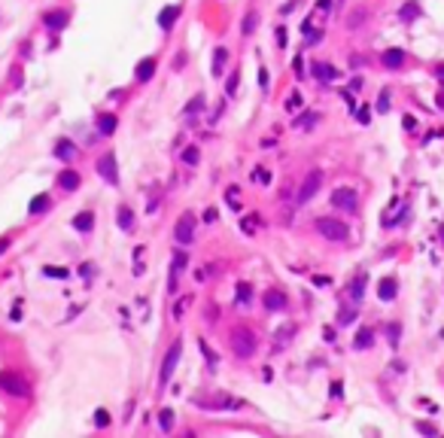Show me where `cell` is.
Segmentation results:
<instances>
[{"instance_id": "cell-49", "label": "cell", "mask_w": 444, "mask_h": 438, "mask_svg": "<svg viewBox=\"0 0 444 438\" xmlns=\"http://www.w3.org/2000/svg\"><path fill=\"white\" fill-rule=\"evenodd\" d=\"M314 283H317V286H329L332 280H329V277H323V274H317V277H314Z\"/></svg>"}, {"instance_id": "cell-19", "label": "cell", "mask_w": 444, "mask_h": 438, "mask_svg": "<svg viewBox=\"0 0 444 438\" xmlns=\"http://www.w3.org/2000/svg\"><path fill=\"white\" fill-rule=\"evenodd\" d=\"M177 15H180V6H164V9H161V15H158V24H161V30H170Z\"/></svg>"}, {"instance_id": "cell-50", "label": "cell", "mask_w": 444, "mask_h": 438, "mask_svg": "<svg viewBox=\"0 0 444 438\" xmlns=\"http://www.w3.org/2000/svg\"><path fill=\"white\" fill-rule=\"evenodd\" d=\"M259 82H262V88H268V70H262V73H259Z\"/></svg>"}, {"instance_id": "cell-29", "label": "cell", "mask_w": 444, "mask_h": 438, "mask_svg": "<svg viewBox=\"0 0 444 438\" xmlns=\"http://www.w3.org/2000/svg\"><path fill=\"white\" fill-rule=\"evenodd\" d=\"M198 347H201V353H204V356H207V362H210V368H216V365H219V356H216V353H213V347H210V344H207V341H204V338H201V341H198Z\"/></svg>"}, {"instance_id": "cell-39", "label": "cell", "mask_w": 444, "mask_h": 438, "mask_svg": "<svg viewBox=\"0 0 444 438\" xmlns=\"http://www.w3.org/2000/svg\"><path fill=\"white\" fill-rule=\"evenodd\" d=\"M417 432H426V435H438V429H435L432 423H423V420L417 423Z\"/></svg>"}, {"instance_id": "cell-6", "label": "cell", "mask_w": 444, "mask_h": 438, "mask_svg": "<svg viewBox=\"0 0 444 438\" xmlns=\"http://www.w3.org/2000/svg\"><path fill=\"white\" fill-rule=\"evenodd\" d=\"M332 204H335L338 210L356 213V207H359V195H356V189H347V186H341V189H335V195H332Z\"/></svg>"}, {"instance_id": "cell-9", "label": "cell", "mask_w": 444, "mask_h": 438, "mask_svg": "<svg viewBox=\"0 0 444 438\" xmlns=\"http://www.w3.org/2000/svg\"><path fill=\"white\" fill-rule=\"evenodd\" d=\"M67 21H70V12H67V9H52V12L43 15V24H46L49 30H61Z\"/></svg>"}, {"instance_id": "cell-13", "label": "cell", "mask_w": 444, "mask_h": 438, "mask_svg": "<svg viewBox=\"0 0 444 438\" xmlns=\"http://www.w3.org/2000/svg\"><path fill=\"white\" fill-rule=\"evenodd\" d=\"M58 189L76 192V189H79V174H76V171H61V174H58Z\"/></svg>"}, {"instance_id": "cell-31", "label": "cell", "mask_w": 444, "mask_h": 438, "mask_svg": "<svg viewBox=\"0 0 444 438\" xmlns=\"http://www.w3.org/2000/svg\"><path fill=\"white\" fill-rule=\"evenodd\" d=\"M198 110H204V94H195V97L186 104V116H195Z\"/></svg>"}, {"instance_id": "cell-2", "label": "cell", "mask_w": 444, "mask_h": 438, "mask_svg": "<svg viewBox=\"0 0 444 438\" xmlns=\"http://www.w3.org/2000/svg\"><path fill=\"white\" fill-rule=\"evenodd\" d=\"M317 231L326 241H335V244L350 241V225L344 219H335V216H317Z\"/></svg>"}, {"instance_id": "cell-47", "label": "cell", "mask_w": 444, "mask_h": 438, "mask_svg": "<svg viewBox=\"0 0 444 438\" xmlns=\"http://www.w3.org/2000/svg\"><path fill=\"white\" fill-rule=\"evenodd\" d=\"M46 274L49 277H67V271H61V268H46Z\"/></svg>"}, {"instance_id": "cell-51", "label": "cell", "mask_w": 444, "mask_h": 438, "mask_svg": "<svg viewBox=\"0 0 444 438\" xmlns=\"http://www.w3.org/2000/svg\"><path fill=\"white\" fill-rule=\"evenodd\" d=\"M368 119H371V113H368V110H359V122H362V125H365V122H368Z\"/></svg>"}, {"instance_id": "cell-17", "label": "cell", "mask_w": 444, "mask_h": 438, "mask_svg": "<svg viewBox=\"0 0 444 438\" xmlns=\"http://www.w3.org/2000/svg\"><path fill=\"white\" fill-rule=\"evenodd\" d=\"M137 82H149L152 79V73H155V58H143L140 64H137Z\"/></svg>"}, {"instance_id": "cell-22", "label": "cell", "mask_w": 444, "mask_h": 438, "mask_svg": "<svg viewBox=\"0 0 444 438\" xmlns=\"http://www.w3.org/2000/svg\"><path fill=\"white\" fill-rule=\"evenodd\" d=\"M371 344H374V329H368V326H365V329H359V332H356V344H353V347H356V350H368Z\"/></svg>"}, {"instance_id": "cell-24", "label": "cell", "mask_w": 444, "mask_h": 438, "mask_svg": "<svg viewBox=\"0 0 444 438\" xmlns=\"http://www.w3.org/2000/svg\"><path fill=\"white\" fill-rule=\"evenodd\" d=\"M55 155H58L61 161H70V158L76 155V149H73L70 140H58V143H55Z\"/></svg>"}, {"instance_id": "cell-56", "label": "cell", "mask_w": 444, "mask_h": 438, "mask_svg": "<svg viewBox=\"0 0 444 438\" xmlns=\"http://www.w3.org/2000/svg\"><path fill=\"white\" fill-rule=\"evenodd\" d=\"M338 3H341V0H338Z\"/></svg>"}, {"instance_id": "cell-34", "label": "cell", "mask_w": 444, "mask_h": 438, "mask_svg": "<svg viewBox=\"0 0 444 438\" xmlns=\"http://www.w3.org/2000/svg\"><path fill=\"white\" fill-rule=\"evenodd\" d=\"M198 158H201V152H198V146H189V149L183 152V161H186V164H198Z\"/></svg>"}, {"instance_id": "cell-27", "label": "cell", "mask_w": 444, "mask_h": 438, "mask_svg": "<svg viewBox=\"0 0 444 438\" xmlns=\"http://www.w3.org/2000/svg\"><path fill=\"white\" fill-rule=\"evenodd\" d=\"M317 122H320V113H304V116H298L292 125H295V128H314Z\"/></svg>"}, {"instance_id": "cell-53", "label": "cell", "mask_w": 444, "mask_h": 438, "mask_svg": "<svg viewBox=\"0 0 444 438\" xmlns=\"http://www.w3.org/2000/svg\"><path fill=\"white\" fill-rule=\"evenodd\" d=\"M435 73H438V79H444V64L438 67V70H435Z\"/></svg>"}, {"instance_id": "cell-26", "label": "cell", "mask_w": 444, "mask_h": 438, "mask_svg": "<svg viewBox=\"0 0 444 438\" xmlns=\"http://www.w3.org/2000/svg\"><path fill=\"white\" fill-rule=\"evenodd\" d=\"M49 204H52V201H49V195H37V198L30 201V207H27V213H30V216H37V213H43V210H49Z\"/></svg>"}, {"instance_id": "cell-35", "label": "cell", "mask_w": 444, "mask_h": 438, "mask_svg": "<svg viewBox=\"0 0 444 438\" xmlns=\"http://www.w3.org/2000/svg\"><path fill=\"white\" fill-rule=\"evenodd\" d=\"M107 423H110V414H107L104 408H97V411H94V426H97V429H104Z\"/></svg>"}, {"instance_id": "cell-10", "label": "cell", "mask_w": 444, "mask_h": 438, "mask_svg": "<svg viewBox=\"0 0 444 438\" xmlns=\"http://www.w3.org/2000/svg\"><path fill=\"white\" fill-rule=\"evenodd\" d=\"M311 70H314V76H317L320 82H335V79L341 76V73H338L332 64H326V61H314V64H311Z\"/></svg>"}, {"instance_id": "cell-40", "label": "cell", "mask_w": 444, "mask_h": 438, "mask_svg": "<svg viewBox=\"0 0 444 438\" xmlns=\"http://www.w3.org/2000/svg\"><path fill=\"white\" fill-rule=\"evenodd\" d=\"M256 30V15H247L244 18V33H253Z\"/></svg>"}, {"instance_id": "cell-11", "label": "cell", "mask_w": 444, "mask_h": 438, "mask_svg": "<svg viewBox=\"0 0 444 438\" xmlns=\"http://www.w3.org/2000/svg\"><path fill=\"white\" fill-rule=\"evenodd\" d=\"M265 308L274 314V311H286V295L280 289H268L265 292Z\"/></svg>"}, {"instance_id": "cell-38", "label": "cell", "mask_w": 444, "mask_h": 438, "mask_svg": "<svg viewBox=\"0 0 444 438\" xmlns=\"http://www.w3.org/2000/svg\"><path fill=\"white\" fill-rule=\"evenodd\" d=\"M387 110H390V91H384L378 100V113H387Z\"/></svg>"}, {"instance_id": "cell-42", "label": "cell", "mask_w": 444, "mask_h": 438, "mask_svg": "<svg viewBox=\"0 0 444 438\" xmlns=\"http://www.w3.org/2000/svg\"><path fill=\"white\" fill-rule=\"evenodd\" d=\"M332 6H335V0H317V9H320V12H329Z\"/></svg>"}, {"instance_id": "cell-18", "label": "cell", "mask_w": 444, "mask_h": 438, "mask_svg": "<svg viewBox=\"0 0 444 438\" xmlns=\"http://www.w3.org/2000/svg\"><path fill=\"white\" fill-rule=\"evenodd\" d=\"M116 122H119V119H116L113 113H100V116H97V131H100L104 137H110V134L116 131Z\"/></svg>"}, {"instance_id": "cell-43", "label": "cell", "mask_w": 444, "mask_h": 438, "mask_svg": "<svg viewBox=\"0 0 444 438\" xmlns=\"http://www.w3.org/2000/svg\"><path fill=\"white\" fill-rule=\"evenodd\" d=\"M274 37H277V43H280V49H283V46H286V30H283V27H277V30H274Z\"/></svg>"}, {"instance_id": "cell-46", "label": "cell", "mask_w": 444, "mask_h": 438, "mask_svg": "<svg viewBox=\"0 0 444 438\" xmlns=\"http://www.w3.org/2000/svg\"><path fill=\"white\" fill-rule=\"evenodd\" d=\"M204 222H207V225H210V222H216V210H213V207H210V210H204Z\"/></svg>"}, {"instance_id": "cell-28", "label": "cell", "mask_w": 444, "mask_h": 438, "mask_svg": "<svg viewBox=\"0 0 444 438\" xmlns=\"http://www.w3.org/2000/svg\"><path fill=\"white\" fill-rule=\"evenodd\" d=\"M158 426H161L164 432L174 429V411H170V408H161V411H158Z\"/></svg>"}, {"instance_id": "cell-15", "label": "cell", "mask_w": 444, "mask_h": 438, "mask_svg": "<svg viewBox=\"0 0 444 438\" xmlns=\"http://www.w3.org/2000/svg\"><path fill=\"white\" fill-rule=\"evenodd\" d=\"M73 228H76V231H82V234H88V231L94 228V213H91V210H82V213H76V219H73Z\"/></svg>"}, {"instance_id": "cell-52", "label": "cell", "mask_w": 444, "mask_h": 438, "mask_svg": "<svg viewBox=\"0 0 444 438\" xmlns=\"http://www.w3.org/2000/svg\"><path fill=\"white\" fill-rule=\"evenodd\" d=\"M6 250H9V238H0V256H3Z\"/></svg>"}, {"instance_id": "cell-30", "label": "cell", "mask_w": 444, "mask_h": 438, "mask_svg": "<svg viewBox=\"0 0 444 438\" xmlns=\"http://www.w3.org/2000/svg\"><path fill=\"white\" fill-rule=\"evenodd\" d=\"M237 301L241 305H250L253 301V286L250 283H237Z\"/></svg>"}, {"instance_id": "cell-4", "label": "cell", "mask_w": 444, "mask_h": 438, "mask_svg": "<svg viewBox=\"0 0 444 438\" xmlns=\"http://www.w3.org/2000/svg\"><path fill=\"white\" fill-rule=\"evenodd\" d=\"M0 390L12 399H27V381L21 375H12V372H3L0 375Z\"/></svg>"}, {"instance_id": "cell-5", "label": "cell", "mask_w": 444, "mask_h": 438, "mask_svg": "<svg viewBox=\"0 0 444 438\" xmlns=\"http://www.w3.org/2000/svg\"><path fill=\"white\" fill-rule=\"evenodd\" d=\"M195 213H183L180 219H177V225H174V238H177V244H183V247H189L192 244V238H195Z\"/></svg>"}, {"instance_id": "cell-37", "label": "cell", "mask_w": 444, "mask_h": 438, "mask_svg": "<svg viewBox=\"0 0 444 438\" xmlns=\"http://www.w3.org/2000/svg\"><path fill=\"white\" fill-rule=\"evenodd\" d=\"M298 107H301V94H298V91H292V94H289V100H286V110H298Z\"/></svg>"}, {"instance_id": "cell-12", "label": "cell", "mask_w": 444, "mask_h": 438, "mask_svg": "<svg viewBox=\"0 0 444 438\" xmlns=\"http://www.w3.org/2000/svg\"><path fill=\"white\" fill-rule=\"evenodd\" d=\"M381 61H384V67H390V70H399V67L405 64V52H402V49H387V52L381 55Z\"/></svg>"}, {"instance_id": "cell-20", "label": "cell", "mask_w": 444, "mask_h": 438, "mask_svg": "<svg viewBox=\"0 0 444 438\" xmlns=\"http://www.w3.org/2000/svg\"><path fill=\"white\" fill-rule=\"evenodd\" d=\"M225 61H228V49H225V46H216V49H213V76H222Z\"/></svg>"}, {"instance_id": "cell-48", "label": "cell", "mask_w": 444, "mask_h": 438, "mask_svg": "<svg viewBox=\"0 0 444 438\" xmlns=\"http://www.w3.org/2000/svg\"><path fill=\"white\" fill-rule=\"evenodd\" d=\"M256 177H259V183H268V180H271V174H268L265 167H259V174H256Z\"/></svg>"}, {"instance_id": "cell-8", "label": "cell", "mask_w": 444, "mask_h": 438, "mask_svg": "<svg viewBox=\"0 0 444 438\" xmlns=\"http://www.w3.org/2000/svg\"><path fill=\"white\" fill-rule=\"evenodd\" d=\"M97 174H100L110 186L119 183V171H116V155H113V152H107V155L97 158Z\"/></svg>"}, {"instance_id": "cell-3", "label": "cell", "mask_w": 444, "mask_h": 438, "mask_svg": "<svg viewBox=\"0 0 444 438\" xmlns=\"http://www.w3.org/2000/svg\"><path fill=\"white\" fill-rule=\"evenodd\" d=\"M180 356H183V341L177 338V341L167 347L164 359H161V372H158V381H161V384H167V381H170V375L177 372V362H180Z\"/></svg>"}, {"instance_id": "cell-21", "label": "cell", "mask_w": 444, "mask_h": 438, "mask_svg": "<svg viewBox=\"0 0 444 438\" xmlns=\"http://www.w3.org/2000/svg\"><path fill=\"white\" fill-rule=\"evenodd\" d=\"M116 216H119V228H122V231H131V228H134V210H131L128 204H122Z\"/></svg>"}, {"instance_id": "cell-44", "label": "cell", "mask_w": 444, "mask_h": 438, "mask_svg": "<svg viewBox=\"0 0 444 438\" xmlns=\"http://www.w3.org/2000/svg\"><path fill=\"white\" fill-rule=\"evenodd\" d=\"M292 67H295V76H304V61H301V58H295Z\"/></svg>"}, {"instance_id": "cell-55", "label": "cell", "mask_w": 444, "mask_h": 438, "mask_svg": "<svg viewBox=\"0 0 444 438\" xmlns=\"http://www.w3.org/2000/svg\"><path fill=\"white\" fill-rule=\"evenodd\" d=\"M441 241H444V225H441Z\"/></svg>"}, {"instance_id": "cell-32", "label": "cell", "mask_w": 444, "mask_h": 438, "mask_svg": "<svg viewBox=\"0 0 444 438\" xmlns=\"http://www.w3.org/2000/svg\"><path fill=\"white\" fill-rule=\"evenodd\" d=\"M292 335H295V326L289 323V326H283V329H277V332H274V341H280V344H286V341H289Z\"/></svg>"}, {"instance_id": "cell-36", "label": "cell", "mask_w": 444, "mask_h": 438, "mask_svg": "<svg viewBox=\"0 0 444 438\" xmlns=\"http://www.w3.org/2000/svg\"><path fill=\"white\" fill-rule=\"evenodd\" d=\"M353 320H356V311H347V308H344V311L338 314V326H347V323H353Z\"/></svg>"}, {"instance_id": "cell-45", "label": "cell", "mask_w": 444, "mask_h": 438, "mask_svg": "<svg viewBox=\"0 0 444 438\" xmlns=\"http://www.w3.org/2000/svg\"><path fill=\"white\" fill-rule=\"evenodd\" d=\"M341 390H344V384L335 381V384H332V399H341Z\"/></svg>"}, {"instance_id": "cell-14", "label": "cell", "mask_w": 444, "mask_h": 438, "mask_svg": "<svg viewBox=\"0 0 444 438\" xmlns=\"http://www.w3.org/2000/svg\"><path fill=\"white\" fill-rule=\"evenodd\" d=\"M396 292H399V283H396V277H384V280H381V286H378V295H381V301H393V298H396Z\"/></svg>"}, {"instance_id": "cell-7", "label": "cell", "mask_w": 444, "mask_h": 438, "mask_svg": "<svg viewBox=\"0 0 444 438\" xmlns=\"http://www.w3.org/2000/svg\"><path fill=\"white\" fill-rule=\"evenodd\" d=\"M320 186H323V171H311V174L304 177L301 189H298V204H308V201L320 192Z\"/></svg>"}, {"instance_id": "cell-33", "label": "cell", "mask_w": 444, "mask_h": 438, "mask_svg": "<svg viewBox=\"0 0 444 438\" xmlns=\"http://www.w3.org/2000/svg\"><path fill=\"white\" fill-rule=\"evenodd\" d=\"M399 338H402V326H399V323H390V326H387V341L396 347V344H399Z\"/></svg>"}, {"instance_id": "cell-54", "label": "cell", "mask_w": 444, "mask_h": 438, "mask_svg": "<svg viewBox=\"0 0 444 438\" xmlns=\"http://www.w3.org/2000/svg\"><path fill=\"white\" fill-rule=\"evenodd\" d=\"M438 107L444 110V94H438Z\"/></svg>"}, {"instance_id": "cell-25", "label": "cell", "mask_w": 444, "mask_h": 438, "mask_svg": "<svg viewBox=\"0 0 444 438\" xmlns=\"http://www.w3.org/2000/svg\"><path fill=\"white\" fill-rule=\"evenodd\" d=\"M365 280H368V277L359 274V277L353 280V286H347V292L353 295V301H362V295H365Z\"/></svg>"}, {"instance_id": "cell-41", "label": "cell", "mask_w": 444, "mask_h": 438, "mask_svg": "<svg viewBox=\"0 0 444 438\" xmlns=\"http://www.w3.org/2000/svg\"><path fill=\"white\" fill-rule=\"evenodd\" d=\"M237 79H241V76H237V70H234V73H231V79H228V85H225V94H234V88H237Z\"/></svg>"}, {"instance_id": "cell-23", "label": "cell", "mask_w": 444, "mask_h": 438, "mask_svg": "<svg viewBox=\"0 0 444 438\" xmlns=\"http://www.w3.org/2000/svg\"><path fill=\"white\" fill-rule=\"evenodd\" d=\"M420 12H423V9H420V3H417V0H408V3L399 9V18H402V21H414Z\"/></svg>"}, {"instance_id": "cell-16", "label": "cell", "mask_w": 444, "mask_h": 438, "mask_svg": "<svg viewBox=\"0 0 444 438\" xmlns=\"http://www.w3.org/2000/svg\"><path fill=\"white\" fill-rule=\"evenodd\" d=\"M186 253H177L174 256V262H170V292H177V277L183 274V268H186Z\"/></svg>"}, {"instance_id": "cell-1", "label": "cell", "mask_w": 444, "mask_h": 438, "mask_svg": "<svg viewBox=\"0 0 444 438\" xmlns=\"http://www.w3.org/2000/svg\"><path fill=\"white\" fill-rule=\"evenodd\" d=\"M228 344H231V353H234V356H241V359H250V356L256 353V347H259V338H256V332H253V329H247V326H237V329H231V335H228Z\"/></svg>"}]
</instances>
